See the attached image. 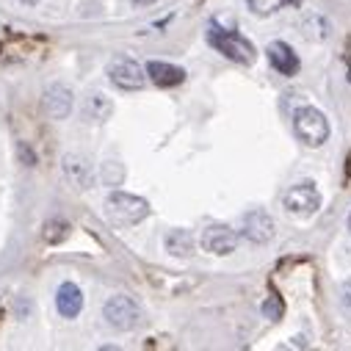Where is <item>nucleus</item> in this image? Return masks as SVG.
<instances>
[{
  "mask_svg": "<svg viewBox=\"0 0 351 351\" xmlns=\"http://www.w3.org/2000/svg\"><path fill=\"white\" fill-rule=\"evenodd\" d=\"M243 235L252 243H269L274 238V219L266 210H252L243 216Z\"/></svg>",
  "mask_w": 351,
  "mask_h": 351,
  "instance_id": "8",
  "label": "nucleus"
},
{
  "mask_svg": "<svg viewBox=\"0 0 351 351\" xmlns=\"http://www.w3.org/2000/svg\"><path fill=\"white\" fill-rule=\"evenodd\" d=\"M282 202H285V210H288V213L307 219V216H313V213L321 208V194H318L315 183L304 180V183L291 186V189L285 191V199H282Z\"/></svg>",
  "mask_w": 351,
  "mask_h": 351,
  "instance_id": "6",
  "label": "nucleus"
},
{
  "mask_svg": "<svg viewBox=\"0 0 351 351\" xmlns=\"http://www.w3.org/2000/svg\"><path fill=\"white\" fill-rule=\"evenodd\" d=\"M296 3H299V0H246V6H249L254 14H260V17L274 14V12L285 9V6H296Z\"/></svg>",
  "mask_w": 351,
  "mask_h": 351,
  "instance_id": "16",
  "label": "nucleus"
},
{
  "mask_svg": "<svg viewBox=\"0 0 351 351\" xmlns=\"http://www.w3.org/2000/svg\"><path fill=\"white\" fill-rule=\"evenodd\" d=\"M64 174L75 189H92V166L80 155H66L64 158Z\"/></svg>",
  "mask_w": 351,
  "mask_h": 351,
  "instance_id": "12",
  "label": "nucleus"
},
{
  "mask_svg": "<svg viewBox=\"0 0 351 351\" xmlns=\"http://www.w3.org/2000/svg\"><path fill=\"white\" fill-rule=\"evenodd\" d=\"M144 72L158 86H180L186 80V69L174 66V64H166V61H147Z\"/></svg>",
  "mask_w": 351,
  "mask_h": 351,
  "instance_id": "11",
  "label": "nucleus"
},
{
  "mask_svg": "<svg viewBox=\"0 0 351 351\" xmlns=\"http://www.w3.org/2000/svg\"><path fill=\"white\" fill-rule=\"evenodd\" d=\"M348 230H351V213H348Z\"/></svg>",
  "mask_w": 351,
  "mask_h": 351,
  "instance_id": "23",
  "label": "nucleus"
},
{
  "mask_svg": "<svg viewBox=\"0 0 351 351\" xmlns=\"http://www.w3.org/2000/svg\"><path fill=\"white\" fill-rule=\"evenodd\" d=\"M122 178H125V169H122L117 160L103 163V180H106L108 186H119V183H122Z\"/></svg>",
  "mask_w": 351,
  "mask_h": 351,
  "instance_id": "18",
  "label": "nucleus"
},
{
  "mask_svg": "<svg viewBox=\"0 0 351 351\" xmlns=\"http://www.w3.org/2000/svg\"><path fill=\"white\" fill-rule=\"evenodd\" d=\"M108 213L119 221V224H138L149 216V202L136 197V194H125V191H114L108 197Z\"/></svg>",
  "mask_w": 351,
  "mask_h": 351,
  "instance_id": "4",
  "label": "nucleus"
},
{
  "mask_svg": "<svg viewBox=\"0 0 351 351\" xmlns=\"http://www.w3.org/2000/svg\"><path fill=\"white\" fill-rule=\"evenodd\" d=\"M45 111L53 119H66L72 111V92L66 89L64 83H50L45 92Z\"/></svg>",
  "mask_w": 351,
  "mask_h": 351,
  "instance_id": "10",
  "label": "nucleus"
},
{
  "mask_svg": "<svg viewBox=\"0 0 351 351\" xmlns=\"http://www.w3.org/2000/svg\"><path fill=\"white\" fill-rule=\"evenodd\" d=\"M56 307L64 318H75L80 310H83V293L75 282H64L56 293Z\"/></svg>",
  "mask_w": 351,
  "mask_h": 351,
  "instance_id": "13",
  "label": "nucleus"
},
{
  "mask_svg": "<svg viewBox=\"0 0 351 351\" xmlns=\"http://www.w3.org/2000/svg\"><path fill=\"white\" fill-rule=\"evenodd\" d=\"M20 3H25V6H36L39 0H20Z\"/></svg>",
  "mask_w": 351,
  "mask_h": 351,
  "instance_id": "22",
  "label": "nucleus"
},
{
  "mask_svg": "<svg viewBox=\"0 0 351 351\" xmlns=\"http://www.w3.org/2000/svg\"><path fill=\"white\" fill-rule=\"evenodd\" d=\"M108 77H111V83L117 86V89H122V92H138V89H144V83H147L144 66L138 61L128 58V56H119V58L111 61Z\"/></svg>",
  "mask_w": 351,
  "mask_h": 351,
  "instance_id": "5",
  "label": "nucleus"
},
{
  "mask_svg": "<svg viewBox=\"0 0 351 351\" xmlns=\"http://www.w3.org/2000/svg\"><path fill=\"white\" fill-rule=\"evenodd\" d=\"M266 56H269L271 66H274L280 75H296V72H299V66H302V61H299L296 50H293L288 42H271V45H269V50H266Z\"/></svg>",
  "mask_w": 351,
  "mask_h": 351,
  "instance_id": "9",
  "label": "nucleus"
},
{
  "mask_svg": "<svg viewBox=\"0 0 351 351\" xmlns=\"http://www.w3.org/2000/svg\"><path fill=\"white\" fill-rule=\"evenodd\" d=\"M293 130L307 147H321L329 138V119L324 111L304 106L293 114Z\"/></svg>",
  "mask_w": 351,
  "mask_h": 351,
  "instance_id": "2",
  "label": "nucleus"
},
{
  "mask_svg": "<svg viewBox=\"0 0 351 351\" xmlns=\"http://www.w3.org/2000/svg\"><path fill=\"white\" fill-rule=\"evenodd\" d=\"M282 313H285V304H282L280 296H269L266 302H263V315H266V318L277 321V318H282Z\"/></svg>",
  "mask_w": 351,
  "mask_h": 351,
  "instance_id": "19",
  "label": "nucleus"
},
{
  "mask_svg": "<svg viewBox=\"0 0 351 351\" xmlns=\"http://www.w3.org/2000/svg\"><path fill=\"white\" fill-rule=\"evenodd\" d=\"M114 114V103L106 97V95H92L89 100H86V117L95 119V122H106L108 117Z\"/></svg>",
  "mask_w": 351,
  "mask_h": 351,
  "instance_id": "15",
  "label": "nucleus"
},
{
  "mask_svg": "<svg viewBox=\"0 0 351 351\" xmlns=\"http://www.w3.org/2000/svg\"><path fill=\"white\" fill-rule=\"evenodd\" d=\"M103 315H106L108 326H114V329H119V332H130V329H136L138 321H141V307H138L130 296L117 293V296H111V299L106 302Z\"/></svg>",
  "mask_w": 351,
  "mask_h": 351,
  "instance_id": "3",
  "label": "nucleus"
},
{
  "mask_svg": "<svg viewBox=\"0 0 351 351\" xmlns=\"http://www.w3.org/2000/svg\"><path fill=\"white\" fill-rule=\"evenodd\" d=\"M166 252L178 254V257H189V254L194 252V238H191V232H186V230H171V232L166 235Z\"/></svg>",
  "mask_w": 351,
  "mask_h": 351,
  "instance_id": "14",
  "label": "nucleus"
},
{
  "mask_svg": "<svg viewBox=\"0 0 351 351\" xmlns=\"http://www.w3.org/2000/svg\"><path fill=\"white\" fill-rule=\"evenodd\" d=\"M340 291H343V302H346V304H351V280H348V282H343V288H340Z\"/></svg>",
  "mask_w": 351,
  "mask_h": 351,
  "instance_id": "20",
  "label": "nucleus"
},
{
  "mask_svg": "<svg viewBox=\"0 0 351 351\" xmlns=\"http://www.w3.org/2000/svg\"><path fill=\"white\" fill-rule=\"evenodd\" d=\"M238 246V232L230 230L227 224H210L202 232V249L210 254H232Z\"/></svg>",
  "mask_w": 351,
  "mask_h": 351,
  "instance_id": "7",
  "label": "nucleus"
},
{
  "mask_svg": "<svg viewBox=\"0 0 351 351\" xmlns=\"http://www.w3.org/2000/svg\"><path fill=\"white\" fill-rule=\"evenodd\" d=\"M130 3H133V6H152L155 0H130Z\"/></svg>",
  "mask_w": 351,
  "mask_h": 351,
  "instance_id": "21",
  "label": "nucleus"
},
{
  "mask_svg": "<svg viewBox=\"0 0 351 351\" xmlns=\"http://www.w3.org/2000/svg\"><path fill=\"white\" fill-rule=\"evenodd\" d=\"M69 235V224L66 221H47V227H45V238L50 241V243H58V241H64Z\"/></svg>",
  "mask_w": 351,
  "mask_h": 351,
  "instance_id": "17",
  "label": "nucleus"
},
{
  "mask_svg": "<svg viewBox=\"0 0 351 351\" xmlns=\"http://www.w3.org/2000/svg\"><path fill=\"white\" fill-rule=\"evenodd\" d=\"M208 42H210L224 58H230V61H235V64H252V61H254V47H252V42L243 39L241 34H235V31H224V28H219V25H210V28H208Z\"/></svg>",
  "mask_w": 351,
  "mask_h": 351,
  "instance_id": "1",
  "label": "nucleus"
}]
</instances>
